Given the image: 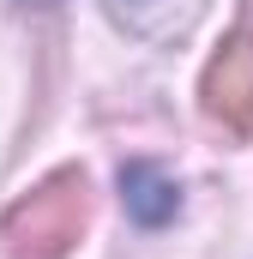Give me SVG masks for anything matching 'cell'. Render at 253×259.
I'll use <instances>...</instances> for the list:
<instances>
[{
    "label": "cell",
    "instance_id": "6da1fadb",
    "mask_svg": "<svg viewBox=\"0 0 253 259\" xmlns=\"http://www.w3.org/2000/svg\"><path fill=\"white\" fill-rule=\"evenodd\" d=\"M85 217H91L85 175L78 169H55L43 187H30L0 217V241H6V253H18V259H61L85 235Z\"/></svg>",
    "mask_w": 253,
    "mask_h": 259
},
{
    "label": "cell",
    "instance_id": "7a4b0ae2",
    "mask_svg": "<svg viewBox=\"0 0 253 259\" xmlns=\"http://www.w3.org/2000/svg\"><path fill=\"white\" fill-rule=\"evenodd\" d=\"M199 97H205V115H211V121H223V127L241 133V139L253 133V30L247 24L217 42Z\"/></svg>",
    "mask_w": 253,
    "mask_h": 259
},
{
    "label": "cell",
    "instance_id": "3957f363",
    "mask_svg": "<svg viewBox=\"0 0 253 259\" xmlns=\"http://www.w3.org/2000/svg\"><path fill=\"white\" fill-rule=\"evenodd\" d=\"M121 187H126V205H133L145 223H163V217L175 211V187H169L151 163H133V169L121 175Z\"/></svg>",
    "mask_w": 253,
    "mask_h": 259
},
{
    "label": "cell",
    "instance_id": "277c9868",
    "mask_svg": "<svg viewBox=\"0 0 253 259\" xmlns=\"http://www.w3.org/2000/svg\"><path fill=\"white\" fill-rule=\"evenodd\" d=\"M109 6H115V12H139L145 0H109Z\"/></svg>",
    "mask_w": 253,
    "mask_h": 259
}]
</instances>
